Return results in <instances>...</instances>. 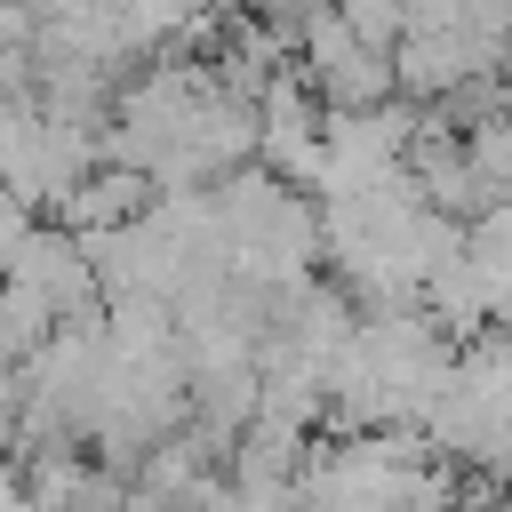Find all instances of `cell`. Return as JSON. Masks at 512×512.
<instances>
[{
	"instance_id": "obj_1",
	"label": "cell",
	"mask_w": 512,
	"mask_h": 512,
	"mask_svg": "<svg viewBox=\"0 0 512 512\" xmlns=\"http://www.w3.org/2000/svg\"><path fill=\"white\" fill-rule=\"evenodd\" d=\"M32 240V208L16 200V192H0V272H8V256Z\"/></svg>"
},
{
	"instance_id": "obj_2",
	"label": "cell",
	"mask_w": 512,
	"mask_h": 512,
	"mask_svg": "<svg viewBox=\"0 0 512 512\" xmlns=\"http://www.w3.org/2000/svg\"><path fill=\"white\" fill-rule=\"evenodd\" d=\"M0 440H8V408H0Z\"/></svg>"
}]
</instances>
